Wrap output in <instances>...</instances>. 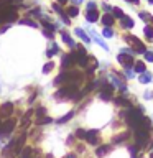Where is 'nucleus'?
Returning a JSON list of instances; mask_svg holds the SVG:
<instances>
[{"label": "nucleus", "instance_id": "nucleus-8", "mask_svg": "<svg viewBox=\"0 0 153 158\" xmlns=\"http://www.w3.org/2000/svg\"><path fill=\"white\" fill-rule=\"evenodd\" d=\"M86 18H87V22H97V18H99V13H97V10H89V12L86 13Z\"/></svg>", "mask_w": 153, "mask_h": 158}, {"label": "nucleus", "instance_id": "nucleus-39", "mask_svg": "<svg viewBox=\"0 0 153 158\" xmlns=\"http://www.w3.org/2000/svg\"><path fill=\"white\" fill-rule=\"evenodd\" d=\"M72 2H74V3H81L82 0H72Z\"/></svg>", "mask_w": 153, "mask_h": 158}, {"label": "nucleus", "instance_id": "nucleus-4", "mask_svg": "<svg viewBox=\"0 0 153 158\" xmlns=\"http://www.w3.org/2000/svg\"><path fill=\"white\" fill-rule=\"evenodd\" d=\"M12 112H13V106H12V102H5L2 104V107H0V117H10L12 115Z\"/></svg>", "mask_w": 153, "mask_h": 158}, {"label": "nucleus", "instance_id": "nucleus-36", "mask_svg": "<svg viewBox=\"0 0 153 158\" xmlns=\"http://www.w3.org/2000/svg\"><path fill=\"white\" fill-rule=\"evenodd\" d=\"M102 7H104V10H105V12H109V8H110V7H109V5H107V3H104Z\"/></svg>", "mask_w": 153, "mask_h": 158}, {"label": "nucleus", "instance_id": "nucleus-9", "mask_svg": "<svg viewBox=\"0 0 153 158\" xmlns=\"http://www.w3.org/2000/svg\"><path fill=\"white\" fill-rule=\"evenodd\" d=\"M120 25L123 28H132L133 27V20L130 17H125V15H123V17L120 18Z\"/></svg>", "mask_w": 153, "mask_h": 158}, {"label": "nucleus", "instance_id": "nucleus-29", "mask_svg": "<svg viewBox=\"0 0 153 158\" xmlns=\"http://www.w3.org/2000/svg\"><path fill=\"white\" fill-rule=\"evenodd\" d=\"M125 74H127L125 77H128V79L133 77V71H132V69H128V68H125Z\"/></svg>", "mask_w": 153, "mask_h": 158}, {"label": "nucleus", "instance_id": "nucleus-34", "mask_svg": "<svg viewBox=\"0 0 153 158\" xmlns=\"http://www.w3.org/2000/svg\"><path fill=\"white\" fill-rule=\"evenodd\" d=\"M125 2H130V3H135V5H137L138 2H140V0H125Z\"/></svg>", "mask_w": 153, "mask_h": 158}, {"label": "nucleus", "instance_id": "nucleus-10", "mask_svg": "<svg viewBox=\"0 0 153 158\" xmlns=\"http://www.w3.org/2000/svg\"><path fill=\"white\" fill-rule=\"evenodd\" d=\"M102 23L105 25V27H112V25H114V15H110V13H104Z\"/></svg>", "mask_w": 153, "mask_h": 158}, {"label": "nucleus", "instance_id": "nucleus-32", "mask_svg": "<svg viewBox=\"0 0 153 158\" xmlns=\"http://www.w3.org/2000/svg\"><path fill=\"white\" fill-rule=\"evenodd\" d=\"M87 8H89V10H96V3H94V2H89Z\"/></svg>", "mask_w": 153, "mask_h": 158}, {"label": "nucleus", "instance_id": "nucleus-5", "mask_svg": "<svg viewBox=\"0 0 153 158\" xmlns=\"http://www.w3.org/2000/svg\"><path fill=\"white\" fill-rule=\"evenodd\" d=\"M74 63H76V53H69V54H64L63 56V68L64 69L72 66Z\"/></svg>", "mask_w": 153, "mask_h": 158}, {"label": "nucleus", "instance_id": "nucleus-21", "mask_svg": "<svg viewBox=\"0 0 153 158\" xmlns=\"http://www.w3.org/2000/svg\"><path fill=\"white\" fill-rule=\"evenodd\" d=\"M49 122H53L51 117H41V118L36 120V123H39V125H44V123H49Z\"/></svg>", "mask_w": 153, "mask_h": 158}, {"label": "nucleus", "instance_id": "nucleus-28", "mask_svg": "<svg viewBox=\"0 0 153 158\" xmlns=\"http://www.w3.org/2000/svg\"><path fill=\"white\" fill-rule=\"evenodd\" d=\"M76 135H77V138H86L87 132H84V130H81V128H79V130L76 132Z\"/></svg>", "mask_w": 153, "mask_h": 158}, {"label": "nucleus", "instance_id": "nucleus-14", "mask_svg": "<svg viewBox=\"0 0 153 158\" xmlns=\"http://www.w3.org/2000/svg\"><path fill=\"white\" fill-rule=\"evenodd\" d=\"M61 36H63V41H64V43H66V44H68V46H71V48H74V41H72V38H71V36H69V35H68V33H63V35H61Z\"/></svg>", "mask_w": 153, "mask_h": 158}, {"label": "nucleus", "instance_id": "nucleus-3", "mask_svg": "<svg viewBox=\"0 0 153 158\" xmlns=\"http://www.w3.org/2000/svg\"><path fill=\"white\" fill-rule=\"evenodd\" d=\"M117 61L120 63L123 68H128V66H132V64H133V58H132V54H127V53H118Z\"/></svg>", "mask_w": 153, "mask_h": 158}, {"label": "nucleus", "instance_id": "nucleus-33", "mask_svg": "<svg viewBox=\"0 0 153 158\" xmlns=\"http://www.w3.org/2000/svg\"><path fill=\"white\" fill-rule=\"evenodd\" d=\"M36 114H38V115H43V114H44V109H43V107H39L38 110H36Z\"/></svg>", "mask_w": 153, "mask_h": 158}, {"label": "nucleus", "instance_id": "nucleus-25", "mask_svg": "<svg viewBox=\"0 0 153 158\" xmlns=\"http://www.w3.org/2000/svg\"><path fill=\"white\" fill-rule=\"evenodd\" d=\"M53 68H54V66H53V63H46V64H44V68H43V73H44V74H48Z\"/></svg>", "mask_w": 153, "mask_h": 158}, {"label": "nucleus", "instance_id": "nucleus-12", "mask_svg": "<svg viewBox=\"0 0 153 158\" xmlns=\"http://www.w3.org/2000/svg\"><path fill=\"white\" fill-rule=\"evenodd\" d=\"M151 79H153V77H151V74H150V73H142V74H140V77H138V81H140L142 84H147V82H150Z\"/></svg>", "mask_w": 153, "mask_h": 158}, {"label": "nucleus", "instance_id": "nucleus-13", "mask_svg": "<svg viewBox=\"0 0 153 158\" xmlns=\"http://www.w3.org/2000/svg\"><path fill=\"white\" fill-rule=\"evenodd\" d=\"M110 145H104V147H101V148H97V156H104V155H107L109 152H110Z\"/></svg>", "mask_w": 153, "mask_h": 158}, {"label": "nucleus", "instance_id": "nucleus-19", "mask_svg": "<svg viewBox=\"0 0 153 158\" xmlns=\"http://www.w3.org/2000/svg\"><path fill=\"white\" fill-rule=\"evenodd\" d=\"M92 36H94V40H96V41H97L99 44H101V46H102L104 49H105V51H109V46H107V44H105V43H104V41H102V40H101V38H99V36H96V33H94V31H92Z\"/></svg>", "mask_w": 153, "mask_h": 158}, {"label": "nucleus", "instance_id": "nucleus-15", "mask_svg": "<svg viewBox=\"0 0 153 158\" xmlns=\"http://www.w3.org/2000/svg\"><path fill=\"white\" fill-rule=\"evenodd\" d=\"M102 33H104V36H105V38H112L114 36V30L110 27H104Z\"/></svg>", "mask_w": 153, "mask_h": 158}, {"label": "nucleus", "instance_id": "nucleus-41", "mask_svg": "<svg viewBox=\"0 0 153 158\" xmlns=\"http://www.w3.org/2000/svg\"><path fill=\"white\" fill-rule=\"evenodd\" d=\"M150 20H151V22H153V18H151V17H150Z\"/></svg>", "mask_w": 153, "mask_h": 158}, {"label": "nucleus", "instance_id": "nucleus-31", "mask_svg": "<svg viewBox=\"0 0 153 158\" xmlns=\"http://www.w3.org/2000/svg\"><path fill=\"white\" fill-rule=\"evenodd\" d=\"M61 18L64 20V23H66V25H69V17H68V15H64V13H61Z\"/></svg>", "mask_w": 153, "mask_h": 158}, {"label": "nucleus", "instance_id": "nucleus-35", "mask_svg": "<svg viewBox=\"0 0 153 158\" xmlns=\"http://www.w3.org/2000/svg\"><path fill=\"white\" fill-rule=\"evenodd\" d=\"M54 10H56V12H59V13H61V10H59V5H58V3H54Z\"/></svg>", "mask_w": 153, "mask_h": 158}, {"label": "nucleus", "instance_id": "nucleus-11", "mask_svg": "<svg viewBox=\"0 0 153 158\" xmlns=\"http://www.w3.org/2000/svg\"><path fill=\"white\" fill-rule=\"evenodd\" d=\"M76 35H77V36L82 40L84 43H91V38H89L87 35L84 33V30H81V28H76Z\"/></svg>", "mask_w": 153, "mask_h": 158}, {"label": "nucleus", "instance_id": "nucleus-40", "mask_svg": "<svg viewBox=\"0 0 153 158\" xmlns=\"http://www.w3.org/2000/svg\"><path fill=\"white\" fill-rule=\"evenodd\" d=\"M46 158H53V155H48V156H46Z\"/></svg>", "mask_w": 153, "mask_h": 158}, {"label": "nucleus", "instance_id": "nucleus-16", "mask_svg": "<svg viewBox=\"0 0 153 158\" xmlns=\"http://www.w3.org/2000/svg\"><path fill=\"white\" fill-rule=\"evenodd\" d=\"M143 31H145V35L150 40H153V28L150 27V25H145V27H143Z\"/></svg>", "mask_w": 153, "mask_h": 158}, {"label": "nucleus", "instance_id": "nucleus-27", "mask_svg": "<svg viewBox=\"0 0 153 158\" xmlns=\"http://www.w3.org/2000/svg\"><path fill=\"white\" fill-rule=\"evenodd\" d=\"M127 137H128V133H122V135H118V137L115 138V143H120L122 140H125Z\"/></svg>", "mask_w": 153, "mask_h": 158}, {"label": "nucleus", "instance_id": "nucleus-42", "mask_svg": "<svg viewBox=\"0 0 153 158\" xmlns=\"http://www.w3.org/2000/svg\"><path fill=\"white\" fill-rule=\"evenodd\" d=\"M0 127H2V123H0Z\"/></svg>", "mask_w": 153, "mask_h": 158}, {"label": "nucleus", "instance_id": "nucleus-24", "mask_svg": "<svg viewBox=\"0 0 153 158\" xmlns=\"http://www.w3.org/2000/svg\"><path fill=\"white\" fill-rule=\"evenodd\" d=\"M101 99H102V101H110L112 94L110 92H101Z\"/></svg>", "mask_w": 153, "mask_h": 158}, {"label": "nucleus", "instance_id": "nucleus-22", "mask_svg": "<svg viewBox=\"0 0 153 158\" xmlns=\"http://www.w3.org/2000/svg\"><path fill=\"white\" fill-rule=\"evenodd\" d=\"M72 115H74V112H69V114H66L64 117H61V118H59V120H58V123H64V122H68V120H69V118H71Z\"/></svg>", "mask_w": 153, "mask_h": 158}, {"label": "nucleus", "instance_id": "nucleus-1", "mask_svg": "<svg viewBox=\"0 0 153 158\" xmlns=\"http://www.w3.org/2000/svg\"><path fill=\"white\" fill-rule=\"evenodd\" d=\"M125 40H127V43H130V46L135 49L137 53H145V51H147L145 44H143L137 36H133V35H128V36H125Z\"/></svg>", "mask_w": 153, "mask_h": 158}, {"label": "nucleus", "instance_id": "nucleus-20", "mask_svg": "<svg viewBox=\"0 0 153 158\" xmlns=\"http://www.w3.org/2000/svg\"><path fill=\"white\" fill-rule=\"evenodd\" d=\"M112 10H114V12H112L114 18H115V17H117V18H122V17H123V12H122V8H118V7H117V8H112Z\"/></svg>", "mask_w": 153, "mask_h": 158}, {"label": "nucleus", "instance_id": "nucleus-23", "mask_svg": "<svg viewBox=\"0 0 153 158\" xmlns=\"http://www.w3.org/2000/svg\"><path fill=\"white\" fill-rule=\"evenodd\" d=\"M79 13V10L76 7H71V8H68V15L69 17H76V15Z\"/></svg>", "mask_w": 153, "mask_h": 158}, {"label": "nucleus", "instance_id": "nucleus-7", "mask_svg": "<svg viewBox=\"0 0 153 158\" xmlns=\"http://www.w3.org/2000/svg\"><path fill=\"white\" fill-rule=\"evenodd\" d=\"M110 79H112V82H114V86H115V87H118V91H125V89H127V86H125V82H123V81H120V79H118L117 76H115V74H112V76H110Z\"/></svg>", "mask_w": 153, "mask_h": 158}, {"label": "nucleus", "instance_id": "nucleus-38", "mask_svg": "<svg viewBox=\"0 0 153 158\" xmlns=\"http://www.w3.org/2000/svg\"><path fill=\"white\" fill-rule=\"evenodd\" d=\"M58 2H59V3H66L68 0H58Z\"/></svg>", "mask_w": 153, "mask_h": 158}, {"label": "nucleus", "instance_id": "nucleus-18", "mask_svg": "<svg viewBox=\"0 0 153 158\" xmlns=\"http://www.w3.org/2000/svg\"><path fill=\"white\" fill-rule=\"evenodd\" d=\"M22 25H28V27H33V28H38V23H35L33 20H28V18H25V20H22L20 22Z\"/></svg>", "mask_w": 153, "mask_h": 158}, {"label": "nucleus", "instance_id": "nucleus-2", "mask_svg": "<svg viewBox=\"0 0 153 158\" xmlns=\"http://www.w3.org/2000/svg\"><path fill=\"white\" fill-rule=\"evenodd\" d=\"M13 128H15V120L13 118H7V120L2 123V127H0V135H8Z\"/></svg>", "mask_w": 153, "mask_h": 158}, {"label": "nucleus", "instance_id": "nucleus-17", "mask_svg": "<svg viewBox=\"0 0 153 158\" xmlns=\"http://www.w3.org/2000/svg\"><path fill=\"white\" fill-rule=\"evenodd\" d=\"M135 71L140 73V74L145 73V64H143L142 61H137V63H135Z\"/></svg>", "mask_w": 153, "mask_h": 158}, {"label": "nucleus", "instance_id": "nucleus-30", "mask_svg": "<svg viewBox=\"0 0 153 158\" xmlns=\"http://www.w3.org/2000/svg\"><path fill=\"white\" fill-rule=\"evenodd\" d=\"M140 18H142V20H150V15H148V13H143V12H142V13H140Z\"/></svg>", "mask_w": 153, "mask_h": 158}, {"label": "nucleus", "instance_id": "nucleus-26", "mask_svg": "<svg viewBox=\"0 0 153 158\" xmlns=\"http://www.w3.org/2000/svg\"><path fill=\"white\" fill-rule=\"evenodd\" d=\"M143 54H145V59H147V61H153V51H148V49H147Z\"/></svg>", "mask_w": 153, "mask_h": 158}, {"label": "nucleus", "instance_id": "nucleus-6", "mask_svg": "<svg viewBox=\"0 0 153 158\" xmlns=\"http://www.w3.org/2000/svg\"><path fill=\"white\" fill-rule=\"evenodd\" d=\"M86 138H87V142L91 143V145H97V143L101 142V140H99V132L97 130H89Z\"/></svg>", "mask_w": 153, "mask_h": 158}, {"label": "nucleus", "instance_id": "nucleus-37", "mask_svg": "<svg viewBox=\"0 0 153 158\" xmlns=\"http://www.w3.org/2000/svg\"><path fill=\"white\" fill-rule=\"evenodd\" d=\"M64 158H76V155H72V153H71V155H68V156H64Z\"/></svg>", "mask_w": 153, "mask_h": 158}]
</instances>
